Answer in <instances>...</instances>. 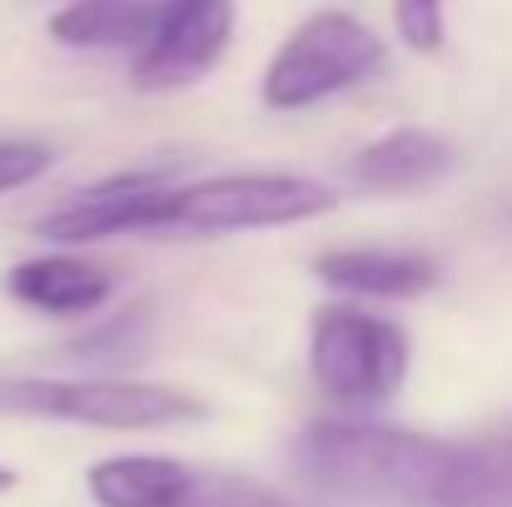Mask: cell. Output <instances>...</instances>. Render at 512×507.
I'll use <instances>...</instances> for the list:
<instances>
[{
	"label": "cell",
	"instance_id": "cell-7",
	"mask_svg": "<svg viewBox=\"0 0 512 507\" xmlns=\"http://www.w3.org/2000/svg\"><path fill=\"white\" fill-rule=\"evenodd\" d=\"M234 35V0H165L155 35L135 55L140 90H184L204 80Z\"/></svg>",
	"mask_w": 512,
	"mask_h": 507
},
{
	"label": "cell",
	"instance_id": "cell-13",
	"mask_svg": "<svg viewBox=\"0 0 512 507\" xmlns=\"http://www.w3.org/2000/svg\"><path fill=\"white\" fill-rule=\"evenodd\" d=\"M438 507H512V438L453 443Z\"/></svg>",
	"mask_w": 512,
	"mask_h": 507
},
{
	"label": "cell",
	"instance_id": "cell-6",
	"mask_svg": "<svg viewBox=\"0 0 512 507\" xmlns=\"http://www.w3.org/2000/svg\"><path fill=\"white\" fill-rule=\"evenodd\" d=\"M90 498L100 507H289L274 488L239 478V473H209L189 468L160 453H125L90 468Z\"/></svg>",
	"mask_w": 512,
	"mask_h": 507
},
{
	"label": "cell",
	"instance_id": "cell-12",
	"mask_svg": "<svg viewBox=\"0 0 512 507\" xmlns=\"http://www.w3.org/2000/svg\"><path fill=\"white\" fill-rule=\"evenodd\" d=\"M165 0H75L50 15V35L75 50H145Z\"/></svg>",
	"mask_w": 512,
	"mask_h": 507
},
{
	"label": "cell",
	"instance_id": "cell-3",
	"mask_svg": "<svg viewBox=\"0 0 512 507\" xmlns=\"http://www.w3.org/2000/svg\"><path fill=\"white\" fill-rule=\"evenodd\" d=\"M314 388L339 408H378L408 378V334L353 304H329L309 324Z\"/></svg>",
	"mask_w": 512,
	"mask_h": 507
},
{
	"label": "cell",
	"instance_id": "cell-11",
	"mask_svg": "<svg viewBox=\"0 0 512 507\" xmlns=\"http://www.w3.org/2000/svg\"><path fill=\"white\" fill-rule=\"evenodd\" d=\"M314 274L363 299H413L438 284V264L413 249H334L314 264Z\"/></svg>",
	"mask_w": 512,
	"mask_h": 507
},
{
	"label": "cell",
	"instance_id": "cell-10",
	"mask_svg": "<svg viewBox=\"0 0 512 507\" xmlns=\"http://www.w3.org/2000/svg\"><path fill=\"white\" fill-rule=\"evenodd\" d=\"M453 169V150L428 130H388L348 160V179L368 194H413L438 184Z\"/></svg>",
	"mask_w": 512,
	"mask_h": 507
},
{
	"label": "cell",
	"instance_id": "cell-15",
	"mask_svg": "<svg viewBox=\"0 0 512 507\" xmlns=\"http://www.w3.org/2000/svg\"><path fill=\"white\" fill-rule=\"evenodd\" d=\"M45 169H50V150L45 145H35V140H0V194L25 189Z\"/></svg>",
	"mask_w": 512,
	"mask_h": 507
},
{
	"label": "cell",
	"instance_id": "cell-5",
	"mask_svg": "<svg viewBox=\"0 0 512 507\" xmlns=\"http://www.w3.org/2000/svg\"><path fill=\"white\" fill-rule=\"evenodd\" d=\"M339 204L324 179L309 174H214L199 184H174L170 229L194 234H244L319 219Z\"/></svg>",
	"mask_w": 512,
	"mask_h": 507
},
{
	"label": "cell",
	"instance_id": "cell-9",
	"mask_svg": "<svg viewBox=\"0 0 512 507\" xmlns=\"http://www.w3.org/2000/svg\"><path fill=\"white\" fill-rule=\"evenodd\" d=\"M5 289L15 304L55 319H85L110 299V274L80 254H40L5 274Z\"/></svg>",
	"mask_w": 512,
	"mask_h": 507
},
{
	"label": "cell",
	"instance_id": "cell-4",
	"mask_svg": "<svg viewBox=\"0 0 512 507\" xmlns=\"http://www.w3.org/2000/svg\"><path fill=\"white\" fill-rule=\"evenodd\" d=\"M383 60L388 50L363 20L343 10H319L274 50L259 95L269 110H304V105H319L329 95H343L373 80Z\"/></svg>",
	"mask_w": 512,
	"mask_h": 507
},
{
	"label": "cell",
	"instance_id": "cell-1",
	"mask_svg": "<svg viewBox=\"0 0 512 507\" xmlns=\"http://www.w3.org/2000/svg\"><path fill=\"white\" fill-rule=\"evenodd\" d=\"M294 463L319 493L343 503L438 507L448 468H453V443L428 438V433L378 428V423L324 418L299 433Z\"/></svg>",
	"mask_w": 512,
	"mask_h": 507
},
{
	"label": "cell",
	"instance_id": "cell-14",
	"mask_svg": "<svg viewBox=\"0 0 512 507\" xmlns=\"http://www.w3.org/2000/svg\"><path fill=\"white\" fill-rule=\"evenodd\" d=\"M393 20H398V35L413 50H423V55H433L443 45V35H448L443 0H393Z\"/></svg>",
	"mask_w": 512,
	"mask_h": 507
},
{
	"label": "cell",
	"instance_id": "cell-8",
	"mask_svg": "<svg viewBox=\"0 0 512 507\" xmlns=\"http://www.w3.org/2000/svg\"><path fill=\"white\" fill-rule=\"evenodd\" d=\"M170 204H174V184L155 179V174H125V179L95 184L85 194H70L35 229H40V239H55V244H95V239H115V234H155V229H170Z\"/></svg>",
	"mask_w": 512,
	"mask_h": 507
},
{
	"label": "cell",
	"instance_id": "cell-16",
	"mask_svg": "<svg viewBox=\"0 0 512 507\" xmlns=\"http://www.w3.org/2000/svg\"><path fill=\"white\" fill-rule=\"evenodd\" d=\"M10 488H15V473H10V468L0 463V493H10Z\"/></svg>",
	"mask_w": 512,
	"mask_h": 507
},
{
	"label": "cell",
	"instance_id": "cell-2",
	"mask_svg": "<svg viewBox=\"0 0 512 507\" xmlns=\"http://www.w3.org/2000/svg\"><path fill=\"white\" fill-rule=\"evenodd\" d=\"M0 413L145 433L204 418V403L184 388L130 383V378H0Z\"/></svg>",
	"mask_w": 512,
	"mask_h": 507
}]
</instances>
